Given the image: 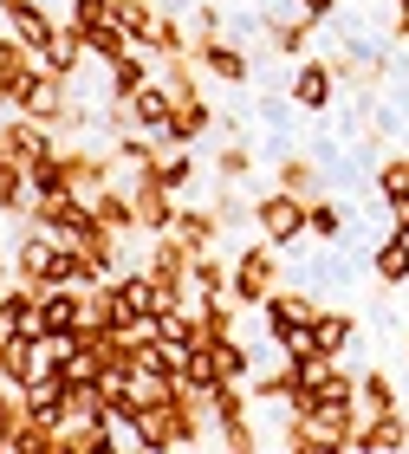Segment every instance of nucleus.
I'll list each match as a JSON object with an SVG mask.
<instances>
[{
	"instance_id": "22",
	"label": "nucleus",
	"mask_w": 409,
	"mask_h": 454,
	"mask_svg": "<svg viewBox=\"0 0 409 454\" xmlns=\"http://www.w3.org/2000/svg\"><path fill=\"white\" fill-rule=\"evenodd\" d=\"M377 201H383V208L409 201V156H383L377 162Z\"/></svg>"
},
{
	"instance_id": "27",
	"label": "nucleus",
	"mask_w": 409,
	"mask_h": 454,
	"mask_svg": "<svg viewBox=\"0 0 409 454\" xmlns=\"http://www.w3.org/2000/svg\"><path fill=\"white\" fill-rule=\"evenodd\" d=\"M195 27H201V33H228V20H221V7L201 0V7H195Z\"/></svg>"
},
{
	"instance_id": "24",
	"label": "nucleus",
	"mask_w": 409,
	"mask_h": 454,
	"mask_svg": "<svg viewBox=\"0 0 409 454\" xmlns=\"http://www.w3.org/2000/svg\"><path fill=\"white\" fill-rule=\"evenodd\" d=\"M156 0H117V20H124V33L137 39V46H143V39H150V27H156Z\"/></svg>"
},
{
	"instance_id": "29",
	"label": "nucleus",
	"mask_w": 409,
	"mask_h": 454,
	"mask_svg": "<svg viewBox=\"0 0 409 454\" xmlns=\"http://www.w3.org/2000/svg\"><path fill=\"white\" fill-rule=\"evenodd\" d=\"M403 350H409V338H403Z\"/></svg>"
},
{
	"instance_id": "12",
	"label": "nucleus",
	"mask_w": 409,
	"mask_h": 454,
	"mask_svg": "<svg viewBox=\"0 0 409 454\" xmlns=\"http://www.w3.org/2000/svg\"><path fill=\"white\" fill-rule=\"evenodd\" d=\"M215 130V111H208V98H182L176 117H169V130H162V143H182V150H195L201 137Z\"/></svg>"
},
{
	"instance_id": "17",
	"label": "nucleus",
	"mask_w": 409,
	"mask_h": 454,
	"mask_svg": "<svg viewBox=\"0 0 409 454\" xmlns=\"http://www.w3.org/2000/svg\"><path fill=\"white\" fill-rule=\"evenodd\" d=\"M371 273L390 286V293H397V286H409V234H383V240H377Z\"/></svg>"
},
{
	"instance_id": "10",
	"label": "nucleus",
	"mask_w": 409,
	"mask_h": 454,
	"mask_svg": "<svg viewBox=\"0 0 409 454\" xmlns=\"http://www.w3.org/2000/svg\"><path fill=\"white\" fill-rule=\"evenodd\" d=\"M397 448H409V416H403V409H390V416H364L351 454H397Z\"/></svg>"
},
{
	"instance_id": "13",
	"label": "nucleus",
	"mask_w": 409,
	"mask_h": 454,
	"mask_svg": "<svg viewBox=\"0 0 409 454\" xmlns=\"http://www.w3.org/2000/svg\"><path fill=\"white\" fill-rule=\"evenodd\" d=\"M130 117H137V130H169V117H176V91L162 85V78H150V85H143L137 98H130Z\"/></svg>"
},
{
	"instance_id": "20",
	"label": "nucleus",
	"mask_w": 409,
	"mask_h": 454,
	"mask_svg": "<svg viewBox=\"0 0 409 454\" xmlns=\"http://www.w3.org/2000/svg\"><path fill=\"white\" fill-rule=\"evenodd\" d=\"M358 409H364V416H390V409H403L397 383L383 377V370H364V377H358Z\"/></svg>"
},
{
	"instance_id": "26",
	"label": "nucleus",
	"mask_w": 409,
	"mask_h": 454,
	"mask_svg": "<svg viewBox=\"0 0 409 454\" xmlns=\"http://www.w3.org/2000/svg\"><path fill=\"white\" fill-rule=\"evenodd\" d=\"M390 39L409 46V0H390Z\"/></svg>"
},
{
	"instance_id": "9",
	"label": "nucleus",
	"mask_w": 409,
	"mask_h": 454,
	"mask_svg": "<svg viewBox=\"0 0 409 454\" xmlns=\"http://www.w3.org/2000/svg\"><path fill=\"white\" fill-rule=\"evenodd\" d=\"M0 27H7L13 39H27V46L39 52V46H46V33L59 27V13H46L39 0H0Z\"/></svg>"
},
{
	"instance_id": "19",
	"label": "nucleus",
	"mask_w": 409,
	"mask_h": 454,
	"mask_svg": "<svg viewBox=\"0 0 409 454\" xmlns=\"http://www.w3.org/2000/svg\"><path fill=\"white\" fill-rule=\"evenodd\" d=\"M156 59H176V52H189L195 46V33L182 27V13H156V27H150V39H143Z\"/></svg>"
},
{
	"instance_id": "16",
	"label": "nucleus",
	"mask_w": 409,
	"mask_h": 454,
	"mask_svg": "<svg viewBox=\"0 0 409 454\" xmlns=\"http://www.w3.org/2000/svg\"><path fill=\"white\" fill-rule=\"evenodd\" d=\"M312 344L325 350V357H344V350L358 344V318H351V312H325V305H319V318H312Z\"/></svg>"
},
{
	"instance_id": "7",
	"label": "nucleus",
	"mask_w": 409,
	"mask_h": 454,
	"mask_svg": "<svg viewBox=\"0 0 409 454\" xmlns=\"http://www.w3.org/2000/svg\"><path fill=\"white\" fill-rule=\"evenodd\" d=\"M260 312H267V338L279 344L286 332H299V325L319 318V299H312V293H293V286H273V299L260 305Z\"/></svg>"
},
{
	"instance_id": "8",
	"label": "nucleus",
	"mask_w": 409,
	"mask_h": 454,
	"mask_svg": "<svg viewBox=\"0 0 409 454\" xmlns=\"http://www.w3.org/2000/svg\"><path fill=\"white\" fill-rule=\"evenodd\" d=\"M130 201H137V227H143V234H162V227L176 221V208H182V195L162 189L156 176H137L130 182Z\"/></svg>"
},
{
	"instance_id": "1",
	"label": "nucleus",
	"mask_w": 409,
	"mask_h": 454,
	"mask_svg": "<svg viewBox=\"0 0 409 454\" xmlns=\"http://www.w3.org/2000/svg\"><path fill=\"white\" fill-rule=\"evenodd\" d=\"M279 254H286V247H273L267 234L248 240V247L234 254V266H228V299L240 305V312H254V305L273 299V286H279Z\"/></svg>"
},
{
	"instance_id": "18",
	"label": "nucleus",
	"mask_w": 409,
	"mask_h": 454,
	"mask_svg": "<svg viewBox=\"0 0 409 454\" xmlns=\"http://www.w3.org/2000/svg\"><path fill=\"white\" fill-rule=\"evenodd\" d=\"M78 33H85V46H91L98 66H111V59H124L137 46V39L124 33V20H98V27H78Z\"/></svg>"
},
{
	"instance_id": "14",
	"label": "nucleus",
	"mask_w": 409,
	"mask_h": 454,
	"mask_svg": "<svg viewBox=\"0 0 409 454\" xmlns=\"http://www.w3.org/2000/svg\"><path fill=\"white\" fill-rule=\"evenodd\" d=\"M208 350H215L221 383H240V389L254 383V344H240V332H228V338H208Z\"/></svg>"
},
{
	"instance_id": "23",
	"label": "nucleus",
	"mask_w": 409,
	"mask_h": 454,
	"mask_svg": "<svg viewBox=\"0 0 409 454\" xmlns=\"http://www.w3.org/2000/svg\"><path fill=\"white\" fill-rule=\"evenodd\" d=\"M279 189H293V195L312 201L319 195V162L312 156H279Z\"/></svg>"
},
{
	"instance_id": "6",
	"label": "nucleus",
	"mask_w": 409,
	"mask_h": 454,
	"mask_svg": "<svg viewBox=\"0 0 409 454\" xmlns=\"http://www.w3.org/2000/svg\"><path fill=\"white\" fill-rule=\"evenodd\" d=\"M85 59H91V46H85V33H78V20L66 13L46 33V46H39V66H46L52 78H78V72H85Z\"/></svg>"
},
{
	"instance_id": "11",
	"label": "nucleus",
	"mask_w": 409,
	"mask_h": 454,
	"mask_svg": "<svg viewBox=\"0 0 409 454\" xmlns=\"http://www.w3.org/2000/svg\"><path fill=\"white\" fill-rule=\"evenodd\" d=\"M169 234L189 247V254H208V247L228 234V227H221V215L215 208H176V221H169Z\"/></svg>"
},
{
	"instance_id": "28",
	"label": "nucleus",
	"mask_w": 409,
	"mask_h": 454,
	"mask_svg": "<svg viewBox=\"0 0 409 454\" xmlns=\"http://www.w3.org/2000/svg\"><path fill=\"white\" fill-rule=\"evenodd\" d=\"M299 13H312V20H319V27H325V20H332V13H338V0H299Z\"/></svg>"
},
{
	"instance_id": "15",
	"label": "nucleus",
	"mask_w": 409,
	"mask_h": 454,
	"mask_svg": "<svg viewBox=\"0 0 409 454\" xmlns=\"http://www.w3.org/2000/svg\"><path fill=\"white\" fill-rule=\"evenodd\" d=\"M33 208V169L20 156H0V215H27Z\"/></svg>"
},
{
	"instance_id": "2",
	"label": "nucleus",
	"mask_w": 409,
	"mask_h": 454,
	"mask_svg": "<svg viewBox=\"0 0 409 454\" xmlns=\"http://www.w3.org/2000/svg\"><path fill=\"white\" fill-rule=\"evenodd\" d=\"M305 208H312L305 195H293V189H267V195L254 201V234H267L273 247H286V254H293L299 240H312V227H305Z\"/></svg>"
},
{
	"instance_id": "4",
	"label": "nucleus",
	"mask_w": 409,
	"mask_h": 454,
	"mask_svg": "<svg viewBox=\"0 0 409 454\" xmlns=\"http://www.w3.org/2000/svg\"><path fill=\"white\" fill-rule=\"evenodd\" d=\"M189 52H195V66L208 78H221V85H240V91L254 85V52H240L228 33H195Z\"/></svg>"
},
{
	"instance_id": "3",
	"label": "nucleus",
	"mask_w": 409,
	"mask_h": 454,
	"mask_svg": "<svg viewBox=\"0 0 409 454\" xmlns=\"http://www.w3.org/2000/svg\"><path fill=\"white\" fill-rule=\"evenodd\" d=\"M286 105L293 111H312V117H325L338 105V72H332V59H293V85H286Z\"/></svg>"
},
{
	"instance_id": "5",
	"label": "nucleus",
	"mask_w": 409,
	"mask_h": 454,
	"mask_svg": "<svg viewBox=\"0 0 409 454\" xmlns=\"http://www.w3.org/2000/svg\"><path fill=\"white\" fill-rule=\"evenodd\" d=\"M0 156H20L33 169V162L59 156V130L39 123V117H27V111H7V117H0Z\"/></svg>"
},
{
	"instance_id": "25",
	"label": "nucleus",
	"mask_w": 409,
	"mask_h": 454,
	"mask_svg": "<svg viewBox=\"0 0 409 454\" xmlns=\"http://www.w3.org/2000/svg\"><path fill=\"white\" fill-rule=\"evenodd\" d=\"M305 227H312V240H338V234H344V208H338V201H319V195H312Z\"/></svg>"
},
{
	"instance_id": "21",
	"label": "nucleus",
	"mask_w": 409,
	"mask_h": 454,
	"mask_svg": "<svg viewBox=\"0 0 409 454\" xmlns=\"http://www.w3.org/2000/svg\"><path fill=\"white\" fill-rule=\"evenodd\" d=\"M254 176V143L248 137H228L221 143V156H215V182H248Z\"/></svg>"
}]
</instances>
